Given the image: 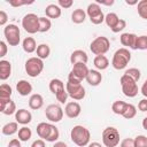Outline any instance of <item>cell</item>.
Segmentation results:
<instances>
[{
    "mask_svg": "<svg viewBox=\"0 0 147 147\" xmlns=\"http://www.w3.org/2000/svg\"><path fill=\"white\" fill-rule=\"evenodd\" d=\"M37 134L40 139L48 142H56V140L60 138L59 129L52 123L46 122H41L37 125Z\"/></svg>",
    "mask_w": 147,
    "mask_h": 147,
    "instance_id": "6da1fadb",
    "label": "cell"
},
{
    "mask_svg": "<svg viewBox=\"0 0 147 147\" xmlns=\"http://www.w3.org/2000/svg\"><path fill=\"white\" fill-rule=\"evenodd\" d=\"M70 139L78 147H84L90 144L91 133H90L88 129H86L85 126L76 125L70 131Z\"/></svg>",
    "mask_w": 147,
    "mask_h": 147,
    "instance_id": "7a4b0ae2",
    "label": "cell"
},
{
    "mask_svg": "<svg viewBox=\"0 0 147 147\" xmlns=\"http://www.w3.org/2000/svg\"><path fill=\"white\" fill-rule=\"evenodd\" d=\"M65 90L68 92V95L71 99L76 100V101L83 100L85 98V93L86 92H85L84 86L82 85V82L76 79L75 77H72L70 75L68 76V82L65 84Z\"/></svg>",
    "mask_w": 147,
    "mask_h": 147,
    "instance_id": "3957f363",
    "label": "cell"
},
{
    "mask_svg": "<svg viewBox=\"0 0 147 147\" xmlns=\"http://www.w3.org/2000/svg\"><path fill=\"white\" fill-rule=\"evenodd\" d=\"M130 61H131L130 51L127 48H125V47H122V48L117 49L114 53L113 60H111V65L116 70H122V69L126 68V65L129 64Z\"/></svg>",
    "mask_w": 147,
    "mask_h": 147,
    "instance_id": "277c9868",
    "label": "cell"
},
{
    "mask_svg": "<svg viewBox=\"0 0 147 147\" xmlns=\"http://www.w3.org/2000/svg\"><path fill=\"white\" fill-rule=\"evenodd\" d=\"M44 70V62L37 56H32L25 61V71L28 76L34 78L38 77Z\"/></svg>",
    "mask_w": 147,
    "mask_h": 147,
    "instance_id": "5b68a950",
    "label": "cell"
},
{
    "mask_svg": "<svg viewBox=\"0 0 147 147\" xmlns=\"http://www.w3.org/2000/svg\"><path fill=\"white\" fill-rule=\"evenodd\" d=\"M110 48V41L107 37H96L90 45V49L95 55H105Z\"/></svg>",
    "mask_w": 147,
    "mask_h": 147,
    "instance_id": "8992f818",
    "label": "cell"
},
{
    "mask_svg": "<svg viewBox=\"0 0 147 147\" xmlns=\"http://www.w3.org/2000/svg\"><path fill=\"white\" fill-rule=\"evenodd\" d=\"M102 142L106 147H116L119 144V132L114 126H108L102 131Z\"/></svg>",
    "mask_w": 147,
    "mask_h": 147,
    "instance_id": "52a82bcc",
    "label": "cell"
},
{
    "mask_svg": "<svg viewBox=\"0 0 147 147\" xmlns=\"http://www.w3.org/2000/svg\"><path fill=\"white\" fill-rule=\"evenodd\" d=\"M119 83H121V86H122V92L125 96L134 98L138 94L139 88H138L137 82H134L132 78L127 77L126 75H123L119 79Z\"/></svg>",
    "mask_w": 147,
    "mask_h": 147,
    "instance_id": "ba28073f",
    "label": "cell"
},
{
    "mask_svg": "<svg viewBox=\"0 0 147 147\" xmlns=\"http://www.w3.org/2000/svg\"><path fill=\"white\" fill-rule=\"evenodd\" d=\"M86 15L88 16L90 21H91L93 24H95V25L101 24L102 22H105V17H106V15L103 14V11H102L100 5L96 3V2L90 3V5L87 6Z\"/></svg>",
    "mask_w": 147,
    "mask_h": 147,
    "instance_id": "9c48e42d",
    "label": "cell"
},
{
    "mask_svg": "<svg viewBox=\"0 0 147 147\" xmlns=\"http://www.w3.org/2000/svg\"><path fill=\"white\" fill-rule=\"evenodd\" d=\"M22 28L30 34L39 32V17L33 13L24 15L22 18Z\"/></svg>",
    "mask_w": 147,
    "mask_h": 147,
    "instance_id": "30bf717a",
    "label": "cell"
},
{
    "mask_svg": "<svg viewBox=\"0 0 147 147\" xmlns=\"http://www.w3.org/2000/svg\"><path fill=\"white\" fill-rule=\"evenodd\" d=\"M3 34L9 46H17L21 41V32H20L18 26L15 24L6 25L3 29Z\"/></svg>",
    "mask_w": 147,
    "mask_h": 147,
    "instance_id": "8fae6325",
    "label": "cell"
},
{
    "mask_svg": "<svg viewBox=\"0 0 147 147\" xmlns=\"http://www.w3.org/2000/svg\"><path fill=\"white\" fill-rule=\"evenodd\" d=\"M45 115H46V118L49 122L57 123V122H60L63 118V109L59 105L52 103V105H49V106L46 107Z\"/></svg>",
    "mask_w": 147,
    "mask_h": 147,
    "instance_id": "7c38bea8",
    "label": "cell"
},
{
    "mask_svg": "<svg viewBox=\"0 0 147 147\" xmlns=\"http://www.w3.org/2000/svg\"><path fill=\"white\" fill-rule=\"evenodd\" d=\"M88 71H90V69L87 68L86 63H76L72 65V69H71L69 75L82 82L83 79H86Z\"/></svg>",
    "mask_w": 147,
    "mask_h": 147,
    "instance_id": "4fadbf2b",
    "label": "cell"
},
{
    "mask_svg": "<svg viewBox=\"0 0 147 147\" xmlns=\"http://www.w3.org/2000/svg\"><path fill=\"white\" fill-rule=\"evenodd\" d=\"M80 111H82V107L76 101H71V102H68L65 105L64 114L69 118H76V117H78L80 115Z\"/></svg>",
    "mask_w": 147,
    "mask_h": 147,
    "instance_id": "5bb4252c",
    "label": "cell"
},
{
    "mask_svg": "<svg viewBox=\"0 0 147 147\" xmlns=\"http://www.w3.org/2000/svg\"><path fill=\"white\" fill-rule=\"evenodd\" d=\"M137 38L138 36L134 34V33H122L121 37H119V40H121V44L125 47H129L131 49H137L136 45H137Z\"/></svg>",
    "mask_w": 147,
    "mask_h": 147,
    "instance_id": "9a60e30c",
    "label": "cell"
},
{
    "mask_svg": "<svg viewBox=\"0 0 147 147\" xmlns=\"http://www.w3.org/2000/svg\"><path fill=\"white\" fill-rule=\"evenodd\" d=\"M15 119H16V122L18 124L26 125V124H29L32 121V114L29 110L22 108V109H18L15 113Z\"/></svg>",
    "mask_w": 147,
    "mask_h": 147,
    "instance_id": "2e32d148",
    "label": "cell"
},
{
    "mask_svg": "<svg viewBox=\"0 0 147 147\" xmlns=\"http://www.w3.org/2000/svg\"><path fill=\"white\" fill-rule=\"evenodd\" d=\"M87 61H88L87 53L83 49H76L70 55V62L72 65L76 63H87Z\"/></svg>",
    "mask_w": 147,
    "mask_h": 147,
    "instance_id": "e0dca14e",
    "label": "cell"
},
{
    "mask_svg": "<svg viewBox=\"0 0 147 147\" xmlns=\"http://www.w3.org/2000/svg\"><path fill=\"white\" fill-rule=\"evenodd\" d=\"M16 91L18 92L20 95H22V96H28V95H30L31 92H32V85H31L28 80L21 79V80H18L17 84H16Z\"/></svg>",
    "mask_w": 147,
    "mask_h": 147,
    "instance_id": "ac0fdd59",
    "label": "cell"
},
{
    "mask_svg": "<svg viewBox=\"0 0 147 147\" xmlns=\"http://www.w3.org/2000/svg\"><path fill=\"white\" fill-rule=\"evenodd\" d=\"M11 75V64L7 60H1L0 61V79L6 80L9 78Z\"/></svg>",
    "mask_w": 147,
    "mask_h": 147,
    "instance_id": "d6986e66",
    "label": "cell"
},
{
    "mask_svg": "<svg viewBox=\"0 0 147 147\" xmlns=\"http://www.w3.org/2000/svg\"><path fill=\"white\" fill-rule=\"evenodd\" d=\"M0 109H1V113L5 115H13L14 113L17 111L16 105L11 99L7 101H0Z\"/></svg>",
    "mask_w": 147,
    "mask_h": 147,
    "instance_id": "ffe728a7",
    "label": "cell"
},
{
    "mask_svg": "<svg viewBox=\"0 0 147 147\" xmlns=\"http://www.w3.org/2000/svg\"><path fill=\"white\" fill-rule=\"evenodd\" d=\"M102 80V75L98 70H90L86 76V82L91 86H98Z\"/></svg>",
    "mask_w": 147,
    "mask_h": 147,
    "instance_id": "44dd1931",
    "label": "cell"
},
{
    "mask_svg": "<svg viewBox=\"0 0 147 147\" xmlns=\"http://www.w3.org/2000/svg\"><path fill=\"white\" fill-rule=\"evenodd\" d=\"M44 106V98L39 93H34L29 99V107L33 110H38Z\"/></svg>",
    "mask_w": 147,
    "mask_h": 147,
    "instance_id": "7402d4cb",
    "label": "cell"
},
{
    "mask_svg": "<svg viewBox=\"0 0 147 147\" xmlns=\"http://www.w3.org/2000/svg\"><path fill=\"white\" fill-rule=\"evenodd\" d=\"M45 14L48 18H59L62 14V10H61V7L59 5H55V3H51L46 7L45 9Z\"/></svg>",
    "mask_w": 147,
    "mask_h": 147,
    "instance_id": "603a6c76",
    "label": "cell"
},
{
    "mask_svg": "<svg viewBox=\"0 0 147 147\" xmlns=\"http://www.w3.org/2000/svg\"><path fill=\"white\" fill-rule=\"evenodd\" d=\"M22 47H23V51L26 52V53H33L37 51V44H36V40L32 38V37H26L24 38L23 42H22Z\"/></svg>",
    "mask_w": 147,
    "mask_h": 147,
    "instance_id": "cb8c5ba5",
    "label": "cell"
},
{
    "mask_svg": "<svg viewBox=\"0 0 147 147\" xmlns=\"http://www.w3.org/2000/svg\"><path fill=\"white\" fill-rule=\"evenodd\" d=\"M49 90H51V92H52L54 95H56L57 93L64 91L65 88H64V84H63V82H62L61 79H59V78H53V79L49 82Z\"/></svg>",
    "mask_w": 147,
    "mask_h": 147,
    "instance_id": "d4e9b609",
    "label": "cell"
},
{
    "mask_svg": "<svg viewBox=\"0 0 147 147\" xmlns=\"http://www.w3.org/2000/svg\"><path fill=\"white\" fill-rule=\"evenodd\" d=\"M18 130L20 129H18V123L17 122H9V123H7L2 126L1 132L5 136H13V134L17 133Z\"/></svg>",
    "mask_w": 147,
    "mask_h": 147,
    "instance_id": "484cf974",
    "label": "cell"
},
{
    "mask_svg": "<svg viewBox=\"0 0 147 147\" xmlns=\"http://www.w3.org/2000/svg\"><path fill=\"white\" fill-rule=\"evenodd\" d=\"M94 67L99 70H106L109 65V60L105 55H96L93 60Z\"/></svg>",
    "mask_w": 147,
    "mask_h": 147,
    "instance_id": "4316f807",
    "label": "cell"
},
{
    "mask_svg": "<svg viewBox=\"0 0 147 147\" xmlns=\"http://www.w3.org/2000/svg\"><path fill=\"white\" fill-rule=\"evenodd\" d=\"M86 20V13L82 9V8H77L72 11L71 14V21L76 24H80V23H84Z\"/></svg>",
    "mask_w": 147,
    "mask_h": 147,
    "instance_id": "83f0119b",
    "label": "cell"
},
{
    "mask_svg": "<svg viewBox=\"0 0 147 147\" xmlns=\"http://www.w3.org/2000/svg\"><path fill=\"white\" fill-rule=\"evenodd\" d=\"M11 93H13V90H11L10 85H8L6 83L1 84V86H0V101L10 100Z\"/></svg>",
    "mask_w": 147,
    "mask_h": 147,
    "instance_id": "f1b7e54d",
    "label": "cell"
},
{
    "mask_svg": "<svg viewBox=\"0 0 147 147\" xmlns=\"http://www.w3.org/2000/svg\"><path fill=\"white\" fill-rule=\"evenodd\" d=\"M36 52H37V57L44 60V59H47L49 56L51 48H49V46L47 44H40V45H38Z\"/></svg>",
    "mask_w": 147,
    "mask_h": 147,
    "instance_id": "f546056e",
    "label": "cell"
},
{
    "mask_svg": "<svg viewBox=\"0 0 147 147\" xmlns=\"http://www.w3.org/2000/svg\"><path fill=\"white\" fill-rule=\"evenodd\" d=\"M126 107H127V103H126V102L121 101V100H117V101H115V102L111 105V110H113L114 114L122 116V115L124 114Z\"/></svg>",
    "mask_w": 147,
    "mask_h": 147,
    "instance_id": "4dcf8cb0",
    "label": "cell"
},
{
    "mask_svg": "<svg viewBox=\"0 0 147 147\" xmlns=\"http://www.w3.org/2000/svg\"><path fill=\"white\" fill-rule=\"evenodd\" d=\"M119 20H121V18L117 16L116 13H108V14L106 15V17H105V22H106L107 26L110 28V30L116 26V24L119 22Z\"/></svg>",
    "mask_w": 147,
    "mask_h": 147,
    "instance_id": "1f68e13d",
    "label": "cell"
},
{
    "mask_svg": "<svg viewBox=\"0 0 147 147\" xmlns=\"http://www.w3.org/2000/svg\"><path fill=\"white\" fill-rule=\"evenodd\" d=\"M17 133H18V139H20L21 141H28V140H30L31 137H32V131H31V129H29L28 126L21 127Z\"/></svg>",
    "mask_w": 147,
    "mask_h": 147,
    "instance_id": "d6a6232c",
    "label": "cell"
},
{
    "mask_svg": "<svg viewBox=\"0 0 147 147\" xmlns=\"http://www.w3.org/2000/svg\"><path fill=\"white\" fill-rule=\"evenodd\" d=\"M52 28V22L48 17H39V32H47Z\"/></svg>",
    "mask_w": 147,
    "mask_h": 147,
    "instance_id": "836d02e7",
    "label": "cell"
},
{
    "mask_svg": "<svg viewBox=\"0 0 147 147\" xmlns=\"http://www.w3.org/2000/svg\"><path fill=\"white\" fill-rule=\"evenodd\" d=\"M137 10L141 18L147 20V0H140L137 5Z\"/></svg>",
    "mask_w": 147,
    "mask_h": 147,
    "instance_id": "e575fe53",
    "label": "cell"
},
{
    "mask_svg": "<svg viewBox=\"0 0 147 147\" xmlns=\"http://www.w3.org/2000/svg\"><path fill=\"white\" fill-rule=\"evenodd\" d=\"M136 115H137V108H136V106L132 105V103H127V107H126V109H125V111H124V114L122 116L124 118H126V119H131V118L136 117Z\"/></svg>",
    "mask_w": 147,
    "mask_h": 147,
    "instance_id": "d590c367",
    "label": "cell"
},
{
    "mask_svg": "<svg viewBox=\"0 0 147 147\" xmlns=\"http://www.w3.org/2000/svg\"><path fill=\"white\" fill-rule=\"evenodd\" d=\"M124 75H126L127 77L132 78L134 82H138L140 79V77H141V72H140V70L138 68H130V69L125 70Z\"/></svg>",
    "mask_w": 147,
    "mask_h": 147,
    "instance_id": "8d00e7d4",
    "label": "cell"
},
{
    "mask_svg": "<svg viewBox=\"0 0 147 147\" xmlns=\"http://www.w3.org/2000/svg\"><path fill=\"white\" fill-rule=\"evenodd\" d=\"M137 49L146 51L147 49V36H139L137 38Z\"/></svg>",
    "mask_w": 147,
    "mask_h": 147,
    "instance_id": "74e56055",
    "label": "cell"
},
{
    "mask_svg": "<svg viewBox=\"0 0 147 147\" xmlns=\"http://www.w3.org/2000/svg\"><path fill=\"white\" fill-rule=\"evenodd\" d=\"M136 147H147V137L145 136H138L134 138Z\"/></svg>",
    "mask_w": 147,
    "mask_h": 147,
    "instance_id": "f35d334b",
    "label": "cell"
},
{
    "mask_svg": "<svg viewBox=\"0 0 147 147\" xmlns=\"http://www.w3.org/2000/svg\"><path fill=\"white\" fill-rule=\"evenodd\" d=\"M125 28H126V21H125V20H123V18H121V20H119V22L116 24V26H115L114 29H111V31H113L114 33H118V32L123 31Z\"/></svg>",
    "mask_w": 147,
    "mask_h": 147,
    "instance_id": "ab89813d",
    "label": "cell"
},
{
    "mask_svg": "<svg viewBox=\"0 0 147 147\" xmlns=\"http://www.w3.org/2000/svg\"><path fill=\"white\" fill-rule=\"evenodd\" d=\"M33 3V1H28V0H10L9 1V5L13 6V7H21V6H24V5H31Z\"/></svg>",
    "mask_w": 147,
    "mask_h": 147,
    "instance_id": "60d3db41",
    "label": "cell"
},
{
    "mask_svg": "<svg viewBox=\"0 0 147 147\" xmlns=\"http://www.w3.org/2000/svg\"><path fill=\"white\" fill-rule=\"evenodd\" d=\"M121 147H136L134 139H132V138H125L124 140H122Z\"/></svg>",
    "mask_w": 147,
    "mask_h": 147,
    "instance_id": "b9f144b4",
    "label": "cell"
},
{
    "mask_svg": "<svg viewBox=\"0 0 147 147\" xmlns=\"http://www.w3.org/2000/svg\"><path fill=\"white\" fill-rule=\"evenodd\" d=\"M57 5H59L61 8L68 9V8H70V7L74 5V1H72V0H59V1H57Z\"/></svg>",
    "mask_w": 147,
    "mask_h": 147,
    "instance_id": "7bdbcfd3",
    "label": "cell"
},
{
    "mask_svg": "<svg viewBox=\"0 0 147 147\" xmlns=\"http://www.w3.org/2000/svg\"><path fill=\"white\" fill-rule=\"evenodd\" d=\"M7 21H8V15H7V13L5 11V10H0V25H6V23H7Z\"/></svg>",
    "mask_w": 147,
    "mask_h": 147,
    "instance_id": "ee69618b",
    "label": "cell"
},
{
    "mask_svg": "<svg viewBox=\"0 0 147 147\" xmlns=\"http://www.w3.org/2000/svg\"><path fill=\"white\" fill-rule=\"evenodd\" d=\"M7 44L5 41H0V57H3L7 54Z\"/></svg>",
    "mask_w": 147,
    "mask_h": 147,
    "instance_id": "f6af8a7d",
    "label": "cell"
},
{
    "mask_svg": "<svg viewBox=\"0 0 147 147\" xmlns=\"http://www.w3.org/2000/svg\"><path fill=\"white\" fill-rule=\"evenodd\" d=\"M138 109L140 111H147V99H142L138 103Z\"/></svg>",
    "mask_w": 147,
    "mask_h": 147,
    "instance_id": "bcb514c9",
    "label": "cell"
},
{
    "mask_svg": "<svg viewBox=\"0 0 147 147\" xmlns=\"http://www.w3.org/2000/svg\"><path fill=\"white\" fill-rule=\"evenodd\" d=\"M31 147H46L45 140H42V139H37V140H34V141L32 142Z\"/></svg>",
    "mask_w": 147,
    "mask_h": 147,
    "instance_id": "7dc6e473",
    "label": "cell"
},
{
    "mask_svg": "<svg viewBox=\"0 0 147 147\" xmlns=\"http://www.w3.org/2000/svg\"><path fill=\"white\" fill-rule=\"evenodd\" d=\"M8 147H22L21 146V140L20 139H16V138L11 139L9 141V144H8Z\"/></svg>",
    "mask_w": 147,
    "mask_h": 147,
    "instance_id": "c3c4849f",
    "label": "cell"
},
{
    "mask_svg": "<svg viewBox=\"0 0 147 147\" xmlns=\"http://www.w3.org/2000/svg\"><path fill=\"white\" fill-rule=\"evenodd\" d=\"M140 92H141V94H142L145 98H147V79L144 82V84H142V86H141Z\"/></svg>",
    "mask_w": 147,
    "mask_h": 147,
    "instance_id": "681fc988",
    "label": "cell"
},
{
    "mask_svg": "<svg viewBox=\"0 0 147 147\" xmlns=\"http://www.w3.org/2000/svg\"><path fill=\"white\" fill-rule=\"evenodd\" d=\"M96 3L99 5H105V6H113L115 3L114 0H109V1H101V0H96Z\"/></svg>",
    "mask_w": 147,
    "mask_h": 147,
    "instance_id": "f907efd6",
    "label": "cell"
},
{
    "mask_svg": "<svg viewBox=\"0 0 147 147\" xmlns=\"http://www.w3.org/2000/svg\"><path fill=\"white\" fill-rule=\"evenodd\" d=\"M53 147H68V145L65 142H63V141H56L53 145Z\"/></svg>",
    "mask_w": 147,
    "mask_h": 147,
    "instance_id": "816d5d0a",
    "label": "cell"
},
{
    "mask_svg": "<svg viewBox=\"0 0 147 147\" xmlns=\"http://www.w3.org/2000/svg\"><path fill=\"white\" fill-rule=\"evenodd\" d=\"M88 147H102V146H101V144H99V142L94 141V142H91V144H88Z\"/></svg>",
    "mask_w": 147,
    "mask_h": 147,
    "instance_id": "f5cc1de1",
    "label": "cell"
},
{
    "mask_svg": "<svg viewBox=\"0 0 147 147\" xmlns=\"http://www.w3.org/2000/svg\"><path fill=\"white\" fill-rule=\"evenodd\" d=\"M142 127L147 131V117H145V118L142 119Z\"/></svg>",
    "mask_w": 147,
    "mask_h": 147,
    "instance_id": "db71d44e",
    "label": "cell"
},
{
    "mask_svg": "<svg viewBox=\"0 0 147 147\" xmlns=\"http://www.w3.org/2000/svg\"><path fill=\"white\" fill-rule=\"evenodd\" d=\"M125 2H126L127 5H138V2H139V1H137V0H134V1H129V0H125Z\"/></svg>",
    "mask_w": 147,
    "mask_h": 147,
    "instance_id": "11a10c76",
    "label": "cell"
}]
</instances>
